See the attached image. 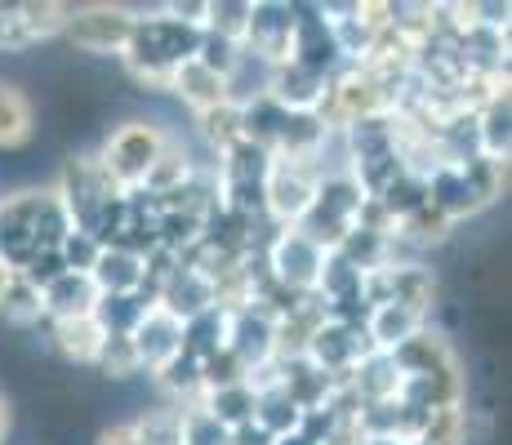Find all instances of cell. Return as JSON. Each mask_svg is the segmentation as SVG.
I'll return each mask as SVG.
<instances>
[{"label": "cell", "mask_w": 512, "mask_h": 445, "mask_svg": "<svg viewBox=\"0 0 512 445\" xmlns=\"http://www.w3.org/2000/svg\"><path fill=\"white\" fill-rule=\"evenodd\" d=\"M72 232L67 210L54 187H27V192L0 196V263L23 272L36 254L58 250V241Z\"/></svg>", "instance_id": "6da1fadb"}, {"label": "cell", "mask_w": 512, "mask_h": 445, "mask_svg": "<svg viewBox=\"0 0 512 445\" xmlns=\"http://www.w3.org/2000/svg\"><path fill=\"white\" fill-rule=\"evenodd\" d=\"M201 36L205 32H192V27L174 23L165 9H152V14H139V9H134V32H130V45H125L121 63L139 85L170 89L174 72L196 58Z\"/></svg>", "instance_id": "7a4b0ae2"}, {"label": "cell", "mask_w": 512, "mask_h": 445, "mask_svg": "<svg viewBox=\"0 0 512 445\" xmlns=\"http://www.w3.org/2000/svg\"><path fill=\"white\" fill-rule=\"evenodd\" d=\"M165 143H170V134L156 121H125L107 134L103 152L94 161L116 192H143V178L156 165V156L165 152Z\"/></svg>", "instance_id": "3957f363"}, {"label": "cell", "mask_w": 512, "mask_h": 445, "mask_svg": "<svg viewBox=\"0 0 512 445\" xmlns=\"http://www.w3.org/2000/svg\"><path fill=\"white\" fill-rule=\"evenodd\" d=\"M361 187L352 183L343 170H330L321 174V187H317V201L308 205V214L299 219V232L308 236L312 245H321V250H339V241L357 227V214H361Z\"/></svg>", "instance_id": "277c9868"}, {"label": "cell", "mask_w": 512, "mask_h": 445, "mask_svg": "<svg viewBox=\"0 0 512 445\" xmlns=\"http://www.w3.org/2000/svg\"><path fill=\"white\" fill-rule=\"evenodd\" d=\"M321 165L317 161H285L272 156L268 174H263V219L272 227H299L308 205L317 201Z\"/></svg>", "instance_id": "5b68a950"}, {"label": "cell", "mask_w": 512, "mask_h": 445, "mask_svg": "<svg viewBox=\"0 0 512 445\" xmlns=\"http://www.w3.org/2000/svg\"><path fill=\"white\" fill-rule=\"evenodd\" d=\"M263 263L268 276L290 294H317V276L326 263V250L312 245L299 227H272L268 245H263Z\"/></svg>", "instance_id": "8992f818"}, {"label": "cell", "mask_w": 512, "mask_h": 445, "mask_svg": "<svg viewBox=\"0 0 512 445\" xmlns=\"http://www.w3.org/2000/svg\"><path fill=\"white\" fill-rule=\"evenodd\" d=\"M361 299H366L370 308H379V303H397V308L428 316L432 299H437V281H432V272L423 263L392 259V263H383V267H374V272L361 276Z\"/></svg>", "instance_id": "52a82bcc"}, {"label": "cell", "mask_w": 512, "mask_h": 445, "mask_svg": "<svg viewBox=\"0 0 512 445\" xmlns=\"http://www.w3.org/2000/svg\"><path fill=\"white\" fill-rule=\"evenodd\" d=\"M294 23H299V5H285V0H254L241 54L254 58L259 67L290 63L294 58Z\"/></svg>", "instance_id": "ba28073f"}, {"label": "cell", "mask_w": 512, "mask_h": 445, "mask_svg": "<svg viewBox=\"0 0 512 445\" xmlns=\"http://www.w3.org/2000/svg\"><path fill=\"white\" fill-rule=\"evenodd\" d=\"M54 192H58V201H63V210H67V223H72L76 232H90L94 214L103 210L112 196H125V192H116V187L107 183V174L98 170L94 156H72V161L63 165V174H58Z\"/></svg>", "instance_id": "9c48e42d"}, {"label": "cell", "mask_w": 512, "mask_h": 445, "mask_svg": "<svg viewBox=\"0 0 512 445\" xmlns=\"http://www.w3.org/2000/svg\"><path fill=\"white\" fill-rule=\"evenodd\" d=\"M134 32V9L125 5H72L63 36L85 54H125Z\"/></svg>", "instance_id": "30bf717a"}, {"label": "cell", "mask_w": 512, "mask_h": 445, "mask_svg": "<svg viewBox=\"0 0 512 445\" xmlns=\"http://www.w3.org/2000/svg\"><path fill=\"white\" fill-rule=\"evenodd\" d=\"M312 365H317L321 374H330L334 383H348L352 374H357V365L374 356L370 339H366V325H343V321H321L317 330H312L308 348H303Z\"/></svg>", "instance_id": "8fae6325"}, {"label": "cell", "mask_w": 512, "mask_h": 445, "mask_svg": "<svg viewBox=\"0 0 512 445\" xmlns=\"http://www.w3.org/2000/svg\"><path fill=\"white\" fill-rule=\"evenodd\" d=\"M67 14H72V5H58V0H9V5H0V49L18 54V49L49 41V36H63Z\"/></svg>", "instance_id": "7c38bea8"}, {"label": "cell", "mask_w": 512, "mask_h": 445, "mask_svg": "<svg viewBox=\"0 0 512 445\" xmlns=\"http://www.w3.org/2000/svg\"><path fill=\"white\" fill-rule=\"evenodd\" d=\"M263 94L281 112H321L330 98V72H317V67H303V63L268 67V89Z\"/></svg>", "instance_id": "4fadbf2b"}, {"label": "cell", "mask_w": 512, "mask_h": 445, "mask_svg": "<svg viewBox=\"0 0 512 445\" xmlns=\"http://www.w3.org/2000/svg\"><path fill=\"white\" fill-rule=\"evenodd\" d=\"M130 343H134V352H139L143 370L156 374V370H165L174 356H183V321L152 303V308L143 312V321L134 325Z\"/></svg>", "instance_id": "5bb4252c"}, {"label": "cell", "mask_w": 512, "mask_h": 445, "mask_svg": "<svg viewBox=\"0 0 512 445\" xmlns=\"http://www.w3.org/2000/svg\"><path fill=\"white\" fill-rule=\"evenodd\" d=\"M392 365H397L401 379H428V374H459V356L450 352V343L441 334H432L428 325L406 339L397 352H388Z\"/></svg>", "instance_id": "9a60e30c"}, {"label": "cell", "mask_w": 512, "mask_h": 445, "mask_svg": "<svg viewBox=\"0 0 512 445\" xmlns=\"http://www.w3.org/2000/svg\"><path fill=\"white\" fill-rule=\"evenodd\" d=\"M90 281L98 294H143L147 299V267L143 254L125 250V245H103L98 263L90 267ZM152 303V299H147Z\"/></svg>", "instance_id": "2e32d148"}, {"label": "cell", "mask_w": 512, "mask_h": 445, "mask_svg": "<svg viewBox=\"0 0 512 445\" xmlns=\"http://www.w3.org/2000/svg\"><path fill=\"white\" fill-rule=\"evenodd\" d=\"M156 308H165L170 316H179V321H192V316L214 308V285L205 281L196 267H187L179 259V267H174V272L165 276V285L156 290Z\"/></svg>", "instance_id": "e0dca14e"}, {"label": "cell", "mask_w": 512, "mask_h": 445, "mask_svg": "<svg viewBox=\"0 0 512 445\" xmlns=\"http://www.w3.org/2000/svg\"><path fill=\"white\" fill-rule=\"evenodd\" d=\"M423 183H428V205L437 214H446L450 223H464V219H472V214L486 210V201L472 192V183L464 178L459 165H437Z\"/></svg>", "instance_id": "ac0fdd59"}, {"label": "cell", "mask_w": 512, "mask_h": 445, "mask_svg": "<svg viewBox=\"0 0 512 445\" xmlns=\"http://www.w3.org/2000/svg\"><path fill=\"white\" fill-rule=\"evenodd\" d=\"M45 299V321H76V316H94V303H98V290L90 276L81 272H63L54 285L41 290Z\"/></svg>", "instance_id": "d6986e66"}, {"label": "cell", "mask_w": 512, "mask_h": 445, "mask_svg": "<svg viewBox=\"0 0 512 445\" xmlns=\"http://www.w3.org/2000/svg\"><path fill=\"white\" fill-rule=\"evenodd\" d=\"M170 94H179L196 116H201V112H214V107L228 103V76L210 72L205 63H196V58H192V63H183L179 72H174Z\"/></svg>", "instance_id": "ffe728a7"}, {"label": "cell", "mask_w": 512, "mask_h": 445, "mask_svg": "<svg viewBox=\"0 0 512 445\" xmlns=\"http://www.w3.org/2000/svg\"><path fill=\"white\" fill-rule=\"evenodd\" d=\"M428 325V316L410 312V308H397V303H379V308H370L366 316V339L374 352H397L406 339H415V334Z\"/></svg>", "instance_id": "44dd1931"}, {"label": "cell", "mask_w": 512, "mask_h": 445, "mask_svg": "<svg viewBox=\"0 0 512 445\" xmlns=\"http://www.w3.org/2000/svg\"><path fill=\"white\" fill-rule=\"evenodd\" d=\"M281 365V392L290 397L299 410H321L334 392V379L321 374L308 356H290V361H277Z\"/></svg>", "instance_id": "7402d4cb"}, {"label": "cell", "mask_w": 512, "mask_h": 445, "mask_svg": "<svg viewBox=\"0 0 512 445\" xmlns=\"http://www.w3.org/2000/svg\"><path fill=\"white\" fill-rule=\"evenodd\" d=\"M290 63L303 67H317V72H334L339 58H334V41H330V27L317 9H299V23H294V58Z\"/></svg>", "instance_id": "603a6c76"}, {"label": "cell", "mask_w": 512, "mask_h": 445, "mask_svg": "<svg viewBox=\"0 0 512 445\" xmlns=\"http://www.w3.org/2000/svg\"><path fill=\"white\" fill-rule=\"evenodd\" d=\"M49 334H54V348L67 356L72 365H94L98 352H103L107 334L98 330L94 316H76V321H54L49 325Z\"/></svg>", "instance_id": "cb8c5ba5"}, {"label": "cell", "mask_w": 512, "mask_h": 445, "mask_svg": "<svg viewBox=\"0 0 512 445\" xmlns=\"http://www.w3.org/2000/svg\"><path fill=\"white\" fill-rule=\"evenodd\" d=\"M472 143H477V156H486V161H499V165H508V152H512V130H508V98H499V103L481 107V112L472 116Z\"/></svg>", "instance_id": "d4e9b609"}, {"label": "cell", "mask_w": 512, "mask_h": 445, "mask_svg": "<svg viewBox=\"0 0 512 445\" xmlns=\"http://www.w3.org/2000/svg\"><path fill=\"white\" fill-rule=\"evenodd\" d=\"M228 330H232V312L223 308H210L192 321H183V356L192 361H205V356L223 352L228 348Z\"/></svg>", "instance_id": "484cf974"}, {"label": "cell", "mask_w": 512, "mask_h": 445, "mask_svg": "<svg viewBox=\"0 0 512 445\" xmlns=\"http://www.w3.org/2000/svg\"><path fill=\"white\" fill-rule=\"evenodd\" d=\"M196 178V165H192V156L183 152L179 143H165V152L156 156V165L152 170H147V178H143V192L147 196H156V201H161V196H174V192H183L187 183H192Z\"/></svg>", "instance_id": "4316f807"}, {"label": "cell", "mask_w": 512, "mask_h": 445, "mask_svg": "<svg viewBox=\"0 0 512 445\" xmlns=\"http://www.w3.org/2000/svg\"><path fill=\"white\" fill-rule=\"evenodd\" d=\"M205 414H210L214 423H223L228 432H236V428H245V423H254V388L250 383H228V388H214V392H205L201 401Z\"/></svg>", "instance_id": "83f0119b"}, {"label": "cell", "mask_w": 512, "mask_h": 445, "mask_svg": "<svg viewBox=\"0 0 512 445\" xmlns=\"http://www.w3.org/2000/svg\"><path fill=\"white\" fill-rule=\"evenodd\" d=\"M147 308H152V303H147L143 294H98L94 321H98V330H103L107 339H130L134 325L143 321Z\"/></svg>", "instance_id": "f1b7e54d"}, {"label": "cell", "mask_w": 512, "mask_h": 445, "mask_svg": "<svg viewBox=\"0 0 512 445\" xmlns=\"http://www.w3.org/2000/svg\"><path fill=\"white\" fill-rule=\"evenodd\" d=\"M36 134V112L18 85L0 81V147H23Z\"/></svg>", "instance_id": "f546056e"}, {"label": "cell", "mask_w": 512, "mask_h": 445, "mask_svg": "<svg viewBox=\"0 0 512 445\" xmlns=\"http://www.w3.org/2000/svg\"><path fill=\"white\" fill-rule=\"evenodd\" d=\"M156 388L165 392V405H179V410H192L196 401H201V361H192V356H174L165 370L152 374Z\"/></svg>", "instance_id": "4dcf8cb0"}, {"label": "cell", "mask_w": 512, "mask_h": 445, "mask_svg": "<svg viewBox=\"0 0 512 445\" xmlns=\"http://www.w3.org/2000/svg\"><path fill=\"white\" fill-rule=\"evenodd\" d=\"M299 419H303V410H299V405H294L290 397H285L281 383H277V388L254 392V423H259V428L268 432L272 441H277V437H290V432H299Z\"/></svg>", "instance_id": "1f68e13d"}, {"label": "cell", "mask_w": 512, "mask_h": 445, "mask_svg": "<svg viewBox=\"0 0 512 445\" xmlns=\"http://www.w3.org/2000/svg\"><path fill=\"white\" fill-rule=\"evenodd\" d=\"M0 316H5L9 325H36V321H45V299H41V290H36V285L27 281L23 272H18L14 281L0 290Z\"/></svg>", "instance_id": "d6a6232c"}, {"label": "cell", "mask_w": 512, "mask_h": 445, "mask_svg": "<svg viewBox=\"0 0 512 445\" xmlns=\"http://www.w3.org/2000/svg\"><path fill=\"white\" fill-rule=\"evenodd\" d=\"M143 445H183V410L179 405H152L134 419Z\"/></svg>", "instance_id": "836d02e7"}, {"label": "cell", "mask_w": 512, "mask_h": 445, "mask_svg": "<svg viewBox=\"0 0 512 445\" xmlns=\"http://www.w3.org/2000/svg\"><path fill=\"white\" fill-rule=\"evenodd\" d=\"M374 201L383 205V210L392 214V219H406V214H415L419 205H428V183H423L419 174H410V170H401L397 178H392L388 187H383L379 196H374Z\"/></svg>", "instance_id": "e575fe53"}, {"label": "cell", "mask_w": 512, "mask_h": 445, "mask_svg": "<svg viewBox=\"0 0 512 445\" xmlns=\"http://www.w3.org/2000/svg\"><path fill=\"white\" fill-rule=\"evenodd\" d=\"M245 23H250V0H210V18H205V36L214 41L241 45Z\"/></svg>", "instance_id": "d590c367"}, {"label": "cell", "mask_w": 512, "mask_h": 445, "mask_svg": "<svg viewBox=\"0 0 512 445\" xmlns=\"http://www.w3.org/2000/svg\"><path fill=\"white\" fill-rule=\"evenodd\" d=\"M450 232H455V223L446 214H437L432 205H419L415 214H406L397 223V241H410V245H441Z\"/></svg>", "instance_id": "8d00e7d4"}, {"label": "cell", "mask_w": 512, "mask_h": 445, "mask_svg": "<svg viewBox=\"0 0 512 445\" xmlns=\"http://www.w3.org/2000/svg\"><path fill=\"white\" fill-rule=\"evenodd\" d=\"M464 437H468L464 405H441V410H428L423 432H419L423 445H464Z\"/></svg>", "instance_id": "74e56055"}, {"label": "cell", "mask_w": 512, "mask_h": 445, "mask_svg": "<svg viewBox=\"0 0 512 445\" xmlns=\"http://www.w3.org/2000/svg\"><path fill=\"white\" fill-rule=\"evenodd\" d=\"M196 125H201L205 143L214 147V156H223L232 143H241V107L236 103H223V107H214V112H201L196 116Z\"/></svg>", "instance_id": "f35d334b"}, {"label": "cell", "mask_w": 512, "mask_h": 445, "mask_svg": "<svg viewBox=\"0 0 512 445\" xmlns=\"http://www.w3.org/2000/svg\"><path fill=\"white\" fill-rule=\"evenodd\" d=\"M459 170H464V178L472 183V192L481 196V201H499L504 196V187H508V165H499V161H486V156H464L459 161Z\"/></svg>", "instance_id": "ab89813d"}, {"label": "cell", "mask_w": 512, "mask_h": 445, "mask_svg": "<svg viewBox=\"0 0 512 445\" xmlns=\"http://www.w3.org/2000/svg\"><path fill=\"white\" fill-rule=\"evenodd\" d=\"M98 250H103V245H98L90 232H76V227H72V232L58 241V259H63V272L90 276V267L98 263Z\"/></svg>", "instance_id": "60d3db41"}, {"label": "cell", "mask_w": 512, "mask_h": 445, "mask_svg": "<svg viewBox=\"0 0 512 445\" xmlns=\"http://www.w3.org/2000/svg\"><path fill=\"white\" fill-rule=\"evenodd\" d=\"M94 365L107 374V379H130V374H143L139 352H134V343H130V339H107Z\"/></svg>", "instance_id": "b9f144b4"}, {"label": "cell", "mask_w": 512, "mask_h": 445, "mask_svg": "<svg viewBox=\"0 0 512 445\" xmlns=\"http://www.w3.org/2000/svg\"><path fill=\"white\" fill-rule=\"evenodd\" d=\"M183 445H232V432L214 423L201 405H192V410H183Z\"/></svg>", "instance_id": "7bdbcfd3"}, {"label": "cell", "mask_w": 512, "mask_h": 445, "mask_svg": "<svg viewBox=\"0 0 512 445\" xmlns=\"http://www.w3.org/2000/svg\"><path fill=\"white\" fill-rule=\"evenodd\" d=\"M241 379H245V365L236 361L228 348L201 361V397L205 392H214V388H228V383H241Z\"/></svg>", "instance_id": "ee69618b"}, {"label": "cell", "mask_w": 512, "mask_h": 445, "mask_svg": "<svg viewBox=\"0 0 512 445\" xmlns=\"http://www.w3.org/2000/svg\"><path fill=\"white\" fill-rule=\"evenodd\" d=\"M174 23L192 27V32H205V18H210V0H174V5H161Z\"/></svg>", "instance_id": "f6af8a7d"}, {"label": "cell", "mask_w": 512, "mask_h": 445, "mask_svg": "<svg viewBox=\"0 0 512 445\" xmlns=\"http://www.w3.org/2000/svg\"><path fill=\"white\" fill-rule=\"evenodd\" d=\"M98 445H143L139 432H134V423H116V428H107L103 437H98Z\"/></svg>", "instance_id": "bcb514c9"}, {"label": "cell", "mask_w": 512, "mask_h": 445, "mask_svg": "<svg viewBox=\"0 0 512 445\" xmlns=\"http://www.w3.org/2000/svg\"><path fill=\"white\" fill-rule=\"evenodd\" d=\"M232 445H272V437L259 428V423H245V428L232 432Z\"/></svg>", "instance_id": "7dc6e473"}, {"label": "cell", "mask_w": 512, "mask_h": 445, "mask_svg": "<svg viewBox=\"0 0 512 445\" xmlns=\"http://www.w3.org/2000/svg\"><path fill=\"white\" fill-rule=\"evenodd\" d=\"M5 432H9V405L0 397V441H5Z\"/></svg>", "instance_id": "c3c4849f"}, {"label": "cell", "mask_w": 512, "mask_h": 445, "mask_svg": "<svg viewBox=\"0 0 512 445\" xmlns=\"http://www.w3.org/2000/svg\"><path fill=\"white\" fill-rule=\"evenodd\" d=\"M14 276H18V272H14V267H5V263H0V290H5V285H9V281H14Z\"/></svg>", "instance_id": "681fc988"}, {"label": "cell", "mask_w": 512, "mask_h": 445, "mask_svg": "<svg viewBox=\"0 0 512 445\" xmlns=\"http://www.w3.org/2000/svg\"><path fill=\"white\" fill-rule=\"evenodd\" d=\"M406 445H423V441H406Z\"/></svg>", "instance_id": "f907efd6"}]
</instances>
